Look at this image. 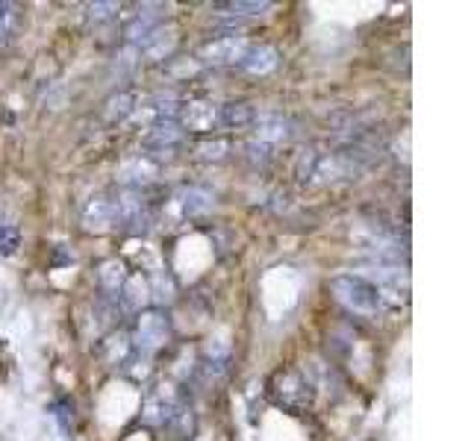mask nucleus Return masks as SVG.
Masks as SVG:
<instances>
[{"label":"nucleus","mask_w":471,"mask_h":441,"mask_svg":"<svg viewBox=\"0 0 471 441\" xmlns=\"http://www.w3.org/2000/svg\"><path fill=\"white\" fill-rule=\"evenodd\" d=\"M333 298L351 312L360 315H374L381 312V298H377V289L372 286V279L357 277V274H339L330 279Z\"/></svg>","instance_id":"1"},{"label":"nucleus","mask_w":471,"mask_h":441,"mask_svg":"<svg viewBox=\"0 0 471 441\" xmlns=\"http://www.w3.org/2000/svg\"><path fill=\"white\" fill-rule=\"evenodd\" d=\"M172 341V320L165 310H141L133 327V351L139 356H151Z\"/></svg>","instance_id":"2"},{"label":"nucleus","mask_w":471,"mask_h":441,"mask_svg":"<svg viewBox=\"0 0 471 441\" xmlns=\"http://www.w3.org/2000/svg\"><path fill=\"white\" fill-rule=\"evenodd\" d=\"M268 394L277 406L292 409V412H304L312 404V385L300 371H277L268 383Z\"/></svg>","instance_id":"3"},{"label":"nucleus","mask_w":471,"mask_h":441,"mask_svg":"<svg viewBox=\"0 0 471 441\" xmlns=\"http://www.w3.org/2000/svg\"><path fill=\"white\" fill-rule=\"evenodd\" d=\"M153 224V209L141 192H118L115 197V226L124 233H148Z\"/></svg>","instance_id":"4"},{"label":"nucleus","mask_w":471,"mask_h":441,"mask_svg":"<svg viewBox=\"0 0 471 441\" xmlns=\"http://www.w3.org/2000/svg\"><path fill=\"white\" fill-rule=\"evenodd\" d=\"M183 139H186V130H183L177 121H160V124L148 127V132L141 136V147H145L141 156H148L151 163L160 165L162 159H174Z\"/></svg>","instance_id":"5"},{"label":"nucleus","mask_w":471,"mask_h":441,"mask_svg":"<svg viewBox=\"0 0 471 441\" xmlns=\"http://www.w3.org/2000/svg\"><path fill=\"white\" fill-rule=\"evenodd\" d=\"M247 38L245 36H218L209 38L206 45H201L198 50V65H213V68H225V65H239L245 50H247Z\"/></svg>","instance_id":"6"},{"label":"nucleus","mask_w":471,"mask_h":441,"mask_svg":"<svg viewBox=\"0 0 471 441\" xmlns=\"http://www.w3.org/2000/svg\"><path fill=\"white\" fill-rule=\"evenodd\" d=\"M183 110V100L177 91H160V95H153L148 103H141L139 110L133 112V121L139 124H160V121H177V115Z\"/></svg>","instance_id":"7"},{"label":"nucleus","mask_w":471,"mask_h":441,"mask_svg":"<svg viewBox=\"0 0 471 441\" xmlns=\"http://www.w3.org/2000/svg\"><path fill=\"white\" fill-rule=\"evenodd\" d=\"M162 16H165V4H139L136 12H133V18H130L127 26H124L127 45L139 47L156 30V26L162 24Z\"/></svg>","instance_id":"8"},{"label":"nucleus","mask_w":471,"mask_h":441,"mask_svg":"<svg viewBox=\"0 0 471 441\" xmlns=\"http://www.w3.org/2000/svg\"><path fill=\"white\" fill-rule=\"evenodd\" d=\"M254 139L268 147H277L295 139V121L280 112H266L254 118Z\"/></svg>","instance_id":"9"},{"label":"nucleus","mask_w":471,"mask_h":441,"mask_svg":"<svg viewBox=\"0 0 471 441\" xmlns=\"http://www.w3.org/2000/svg\"><path fill=\"white\" fill-rule=\"evenodd\" d=\"M156 177H160V165L151 163L148 156H130L127 163L118 168V183L124 185L127 192H141L148 189V185L156 183Z\"/></svg>","instance_id":"10"},{"label":"nucleus","mask_w":471,"mask_h":441,"mask_svg":"<svg viewBox=\"0 0 471 441\" xmlns=\"http://www.w3.org/2000/svg\"><path fill=\"white\" fill-rule=\"evenodd\" d=\"M177 124L189 132H213L218 130V106L209 100H189L183 103V110L177 115Z\"/></svg>","instance_id":"11"},{"label":"nucleus","mask_w":471,"mask_h":441,"mask_svg":"<svg viewBox=\"0 0 471 441\" xmlns=\"http://www.w3.org/2000/svg\"><path fill=\"white\" fill-rule=\"evenodd\" d=\"M172 204H174L177 218H194V215H204V212L213 209L215 194L204 189V185H183Z\"/></svg>","instance_id":"12"},{"label":"nucleus","mask_w":471,"mask_h":441,"mask_svg":"<svg viewBox=\"0 0 471 441\" xmlns=\"http://www.w3.org/2000/svg\"><path fill=\"white\" fill-rule=\"evenodd\" d=\"M83 226L89 233L115 230V197H107V194L91 197L83 209Z\"/></svg>","instance_id":"13"},{"label":"nucleus","mask_w":471,"mask_h":441,"mask_svg":"<svg viewBox=\"0 0 471 441\" xmlns=\"http://www.w3.org/2000/svg\"><path fill=\"white\" fill-rule=\"evenodd\" d=\"M277 65H280L277 47H271V45H247L242 62L236 65V68L245 71V74H251V77H266V74H271L274 68H277Z\"/></svg>","instance_id":"14"},{"label":"nucleus","mask_w":471,"mask_h":441,"mask_svg":"<svg viewBox=\"0 0 471 441\" xmlns=\"http://www.w3.org/2000/svg\"><path fill=\"white\" fill-rule=\"evenodd\" d=\"M174 50H177V33L156 26L145 42L139 45V57H148L151 62H162V59H172Z\"/></svg>","instance_id":"15"},{"label":"nucleus","mask_w":471,"mask_h":441,"mask_svg":"<svg viewBox=\"0 0 471 441\" xmlns=\"http://www.w3.org/2000/svg\"><path fill=\"white\" fill-rule=\"evenodd\" d=\"M139 110V95L133 89H118L115 95L103 106V118L110 124H121L127 118H133V112Z\"/></svg>","instance_id":"16"},{"label":"nucleus","mask_w":471,"mask_h":441,"mask_svg":"<svg viewBox=\"0 0 471 441\" xmlns=\"http://www.w3.org/2000/svg\"><path fill=\"white\" fill-rule=\"evenodd\" d=\"M254 118H256V106L247 100H230L225 106H218V127L239 130V127L254 124Z\"/></svg>","instance_id":"17"},{"label":"nucleus","mask_w":471,"mask_h":441,"mask_svg":"<svg viewBox=\"0 0 471 441\" xmlns=\"http://www.w3.org/2000/svg\"><path fill=\"white\" fill-rule=\"evenodd\" d=\"M127 268H124V262H118V259H110V262H103L100 265V271H98V283H100V294L103 298H112L118 300V294H121L124 283H127Z\"/></svg>","instance_id":"18"},{"label":"nucleus","mask_w":471,"mask_h":441,"mask_svg":"<svg viewBox=\"0 0 471 441\" xmlns=\"http://www.w3.org/2000/svg\"><path fill=\"white\" fill-rule=\"evenodd\" d=\"M230 151H233L230 139H225V136H213V139H204L198 147H194V156H198L201 163H213V165H218V163H225V159L230 156Z\"/></svg>","instance_id":"19"},{"label":"nucleus","mask_w":471,"mask_h":441,"mask_svg":"<svg viewBox=\"0 0 471 441\" xmlns=\"http://www.w3.org/2000/svg\"><path fill=\"white\" fill-rule=\"evenodd\" d=\"M139 68V47H133V45H127L124 50H118V57H115V62H112V68H110V79L115 83H124L127 77H133V71Z\"/></svg>","instance_id":"20"},{"label":"nucleus","mask_w":471,"mask_h":441,"mask_svg":"<svg viewBox=\"0 0 471 441\" xmlns=\"http://www.w3.org/2000/svg\"><path fill=\"white\" fill-rule=\"evenodd\" d=\"M21 12L18 4H9V0H0V47H6L18 33Z\"/></svg>","instance_id":"21"},{"label":"nucleus","mask_w":471,"mask_h":441,"mask_svg":"<svg viewBox=\"0 0 471 441\" xmlns=\"http://www.w3.org/2000/svg\"><path fill=\"white\" fill-rule=\"evenodd\" d=\"M218 9H227L236 18H251V16H263V12L274 9L271 0H230V4H218Z\"/></svg>","instance_id":"22"},{"label":"nucleus","mask_w":471,"mask_h":441,"mask_svg":"<svg viewBox=\"0 0 471 441\" xmlns=\"http://www.w3.org/2000/svg\"><path fill=\"white\" fill-rule=\"evenodd\" d=\"M148 294H153L156 303H172L174 294H177V286H174V279L168 277V274H153L151 286H148Z\"/></svg>","instance_id":"23"},{"label":"nucleus","mask_w":471,"mask_h":441,"mask_svg":"<svg viewBox=\"0 0 471 441\" xmlns=\"http://www.w3.org/2000/svg\"><path fill=\"white\" fill-rule=\"evenodd\" d=\"M21 247V230L16 224H0V257H12Z\"/></svg>","instance_id":"24"},{"label":"nucleus","mask_w":471,"mask_h":441,"mask_svg":"<svg viewBox=\"0 0 471 441\" xmlns=\"http://www.w3.org/2000/svg\"><path fill=\"white\" fill-rule=\"evenodd\" d=\"M118 12H121V4H115V0H107V4H103V0H98V4H89L86 6L89 21H95V24H103V21L115 18Z\"/></svg>","instance_id":"25"},{"label":"nucleus","mask_w":471,"mask_h":441,"mask_svg":"<svg viewBox=\"0 0 471 441\" xmlns=\"http://www.w3.org/2000/svg\"><path fill=\"white\" fill-rule=\"evenodd\" d=\"M245 156H247V163H251V165H268L271 159H274V147H268V144L254 139V142H247Z\"/></svg>","instance_id":"26"},{"label":"nucleus","mask_w":471,"mask_h":441,"mask_svg":"<svg viewBox=\"0 0 471 441\" xmlns=\"http://www.w3.org/2000/svg\"><path fill=\"white\" fill-rule=\"evenodd\" d=\"M54 418L59 421L62 433L71 436V430H74V406L68 404V400H57V404H54Z\"/></svg>","instance_id":"27"}]
</instances>
